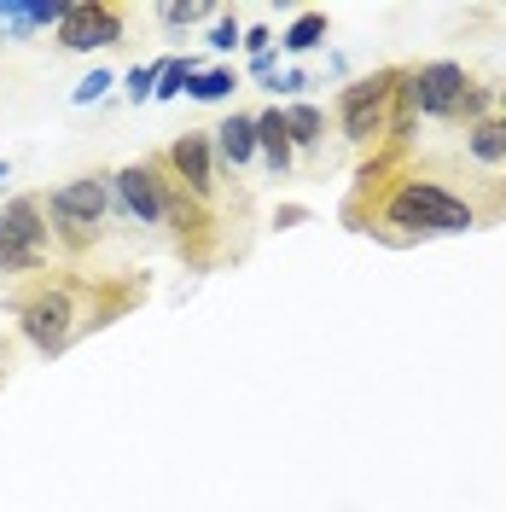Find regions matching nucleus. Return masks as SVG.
I'll return each mask as SVG.
<instances>
[{
    "mask_svg": "<svg viewBox=\"0 0 506 512\" xmlns=\"http://www.w3.org/2000/svg\"><path fill=\"white\" fill-rule=\"evenodd\" d=\"M483 222L472 198H460L454 187L431 181V175H396L384 181V198L373 204V227L367 233H390V239H454V233H472Z\"/></svg>",
    "mask_w": 506,
    "mask_h": 512,
    "instance_id": "1",
    "label": "nucleus"
},
{
    "mask_svg": "<svg viewBox=\"0 0 506 512\" xmlns=\"http://www.w3.org/2000/svg\"><path fill=\"white\" fill-rule=\"evenodd\" d=\"M18 332L41 355H64L88 326H94V280L82 274H35L30 286L12 297Z\"/></svg>",
    "mask_w": 506,
    "mask_h": 512,
    "instance_id": "2",
    "label": "nucleus"
},
{
    "mask_svg": "<svg viewBox=\"0 0 506 512\" xmlns=\"http://www.w3.org/2000/svg\"><path fill=\"white\" fill-rule=\"evenodd\" d=\"M111 216V175H76L64 187L47 192V222H53V251L88 256L99 245V222Z\"/></svg>",
    "mask_w": 506,
    "mask_h": 512,
    "instance_id": "3",
    "label": "nucleus"
},
{
    "mask_svg": "<svg viewBox=\"0 0 506 512\" xmlns=\"http://www.w3.org/2000/svg\"><path fill=\"white\" fill-rule=\"evenodd\" d=\"M53 256L47 192H18L0 204V274H41Z\"/></svg>",
    "mask_w": 506,
    "mask_h": 512,
    "instance_id": "4",
    "label": "nucleus"
},
{
    "mask_svg": "<svg viewBox=\"0 0 506 512\" xmlns=\"http://www.w3.org/2000/svg\"><path fill=\"white\" fill-rule=\"evenodd\" d=\"M396 82H402V64H384L373 76H355L344 94H338V134H344L349 146H379L384 134H390Z\"/></svg>",
    "mask_w": 506,
    "mask_h": 512,
    "instance_id": "5",
    "label": "nucleus"
},
{
    "mask_svg": "<svg viewBox=\"0 0 506 512\" xmlns=\"http://www.w3.org/2000/svg\"><path fill=\"white\" fill-rule=\"evenodd\" d=\"M472 88L466 64L454 59H425V64H402V82H396V117H437V123H454L460 111V94Z\"/></svg>",
    "mask_w": 506,
    "mask_h": 512,
    "instance_id": "6",
    "label": "nucleus"
},
{
    "mask_svg": "<svg viewBox=\"0 0 506 512\" xmlns=\"http://www.w3.org/2000/svg\"><path fill=\"white\" fill-rule=\"evenodd\" d=\"M111 210L134 227H163V158L123 163L111 175Z\"/></svg>",
    "mask_w": 506,
    "mask_h": 512,
    "instance_id": "7",
    "label": "nucleus"
},
{
    "mask_svg": "<svg viewBox=\"0 0 506 512\" xmlns=\"http://www.w3.org/2000/svg\"><path fill=\"white\" fill-rule=\"evenodd\" d=\"M123 35H128V12L117 0H76V6H64V24H59L64 53H99V47H117Z\"/></svg>",
    "mask_w": 506,
    "mask_h": 512,
    "instance_id": "8",
    "label": "nucleus"
},
{
    "mask_svg": "<svg viewBox=\"0 0 506 512\" xmlns=\"http://www.w3.org/2000/svg\"><path fill=\"white\" fill-rule=\"evenodd\" d=\"M158 158H163V169L198 198V204H216V192H222V169H216V146H210V134L187 128V134H175V140L163 146Z\"/></svg>",
    "mask_w": 506,
    "mask_h": 512,
    "instance_id": "9",
    "label": "nucleus"
},
{
    "mask_svg": "<svg viewBox=\"0 0 506 512\" xmlns=\"http://www.w3.org/2000/svg\"><path fill=\"white\" fill-rule=\"evenodd\" d=\"M210 146H216V169L239 175L256 163V111H233L222 117V128H210Z\"/></svg>",
    "mask_w": 506,
    "mask_h": 512,
    "instance_id": "10",
    "label": "nucleus"
},
{
    "mask_svg": "<svg viewBox=\"0 0 506 512\" xmlns=\"http://www.w3.org/2000/svg\"><path fill=\"white\" fill-rule=\"evenodd\" d=\"M256 158L268 163V175H274V181H285V175H291V163H297V152H291V134H285V111H280V105L256 111Z\"/></svg>",
    "mask_w": 506,
    "mask_h": 512,
    "instance_id": "11",
    "label": "nucleus"
},
{
    "mask_svg": "<svg viewBox=\"0 0 506 512\" xmlns=\"http://www.w3.org/2000/svg\"><path fill=\"white\" fill-rule=\"evenodd\" d=\"M285 134H291V152H320L326 146V111L309 99H291L285 105Z\"/></svg>",
    "mask_w": 506,
    "mask_h": 512,
    "instance_id": "12",
    "label": "nucleus"
},
{
    "mask_svg": "<svg viewBox=\"0 0 506 512\" xmlns=\"http://www.w3.org/2000/svg\"><path fill=\"white\" fill-rule=\"evenodd\" d=\"M466 158L483 169H506V117H483L466 128Z\"/></svg>",
    "mask_w": 506,
    "mask_h": 512,
    "instance_id": "13",
    "label": "nucleus"
},
{
    "mask_svg": "<svg viewBox=\"0 0 506 512\" xmlns=\"http://www.w3.org/2000/svg\"><path fill=\"white\" fill-rule=\"evenodd\" d=\"M326 30H332V18H326V12H297V18H291V30L280 35V47L303 59V53H315L320 41H326Z\"/></svg>",
    "mask_w": 506,
    "mask_h": 512,
    "instance_id": "14",
    "label": "nucleus"
},
{
    "mask_svg": "<svg viewBox=\"0 0 506 512\" xmlns=\"http://www.w3.org/2000/svg\"><path fill=\"white\" fill-rule=\"evenodd\" d=\"M233 88H239V76H233L227 64H216V70H198V76H192L187 94L198 99V105H222V99L233 94Z\"/></svg>",
    "mask_w": 506,
    "mask_h": 512,
    "instance_id": "15",
    "label": "nucleus"
},
{
    "mask_svg": "<svg viewBox=\"0 0 506 512\" xmlns=\"http://www.w3.org/2000/svg\"><path fill=\"white\" fill-rule=\"evenodd\" d=\"M198 76V59H158V94L152 99H181Z\"/></svg>",
    "mask_w": 506,
    "mask_h": 512,
    "instance_id": "16",
    "label": "nucleus"
},
{
    "mask_svg": "<svg viewBox=\"0 0 506 512\" xmlns=\"http://www.w3.org/2000/svg\"><path fill=\"white\" fill-rule=\"evenodd\" d=\"M216 6H204V0H169V6H158V18L169 24V30H187V24H204Z\"/></svg>",
    "mask_w": 506,
    "mask_h": 512,
    "instance_id": "17",
    "label": "nucleus"
},
{
    "mask_svg": "<svg viewBox=\"0 0 506 512\" xmlns=\"http://www.w3.org/2000/svg\"><path fill=\"white\" fill-rule=\"evenodd\" d=\"M123 82H128V99H134V105H146V99L158 94V64H134Z\"/></svg>",
    "mask_w": 506,
    "mask_h": 512,
    "instance_id": "18",
    "label": "nucleus"
},
{
    "mask_svg": "<svg viewBox=\"0 0 506 512\" xmlns=\"http://www.w3.org/2000/svg\"><path fill=\"white\" fill-rule=\"evenodd\" d=\"M239 41H245V24H239L233 12H227V18H216V24H210V53H233Z\"/></svg>",
    "mask_w": 506,
    "mask_h": 512,
    "instance_id": "19",
    "label": "nucleus"
},
{
    "mask_svg": "<svg viewBox=\"0 0 506 512\" xmlns=\"http://www.w3.org/2000/svg\"><path fill=\"white\" fill-rule=\"evenodd\" d=\"M111 82H117L111 70H94V76H82V82L70 88V99H76V105H94V99H105V94H111Z\"/></svg>",
    "mask_w": 506,
    "mask_h": 512,
    "instance_id": "20",
    "label": "nucleus"
},
{
    "mask_svg": "<svg viewBox=\"0 0 506 512\" xmlns=\"http://www.w3.org/2000/svg\"><path fill=\"white\" fill-rule=\"evenodd\" d=\"M245 53H251V59H262V53H274V35L262 30V24H256V30H245Z\"/></svg>",
    "mask_w": 506,
    "mask_h": 512,
    "instance_id": "21",
    "label": "nucleus"
},
{
    "mask_svg": "<svg viewBox=\"0 0 506 512\" xmlns=\"http://www.w3.org/2000/svg\"><path fill=\"white\" fill-rule=\"evenodd\" d=\"M0 181H12V163H6V158H0Z\"/></svg>",
    "mask_w": 506,
    "mask_h": 512,
    "instance_id": "22",
    "label": "nucleus"
},
{
    "mask_svg": "<svg viewBox=\"0 0 506 512\" xmlns=\"http://www.w3.org/2000/svg\"><path fill=\"white\" fill-rule=\"evenodd\" d=\"M6 41H12V30H0V47H6Z\"/></svg>",
    "mask_w": 506,
    "mask_h": 512,
    "instance_id": "23",
    "label": "nucleus"
},
{
    "mask_svg": "<svg viewBox=\"0 0 506 512\" xmlns=\"http://www.w3.org/2000/svg\"><path fill=\"white\" fill-rule=\"evenodd\" d=\"M501 117H506V88H501Z\"/></svg>",
    "mask_w": 506,
    "mask_h": 512,
    "instance_id": "24",
    "label": "nucleus"
}]
</instances>
